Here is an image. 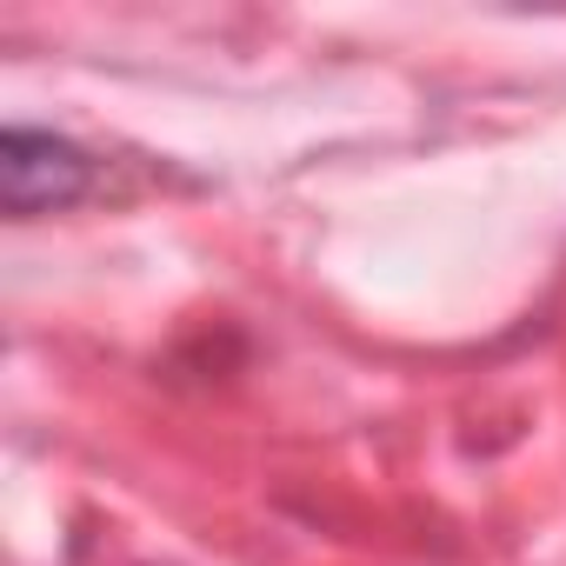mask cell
<instances>
[{
  "instance_id": "6da1fadb",
  "label": "cell",
  "mask_w": 566,
  "mask_h": 566,
  "mask_svg": "<svg viewBox=\"0 0 566 566\" xmlns=\"http://www.w3.org/2000/svg\"><path fill=\"white\" fill-rule=\"evenodd\" d=\"M87 174H94V160L61 134H41V127H8L0 134V193H8L14 220L67 207L87 187Z\"/></svg>"
}]
</instances>
